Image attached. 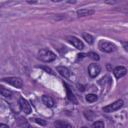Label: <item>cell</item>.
I'll return each instance as SVG.
<instances>
[{"label": "cell", "mask_w": 128, "mask_h": 128, "mask_svg": "<svg viewBox=\"0 0 128 128\" xmlns=\"http://www.w3.org/2000/svg\"><path fill=\"white\" fill-rule=\"evenodd\" d=\"M94 13L93 10H90V9H80L77 11V15L79 17H84V16H90Z\"/></svg>", "instance_id": "13"}, {"label": "cell", "mask_w": 128, "mask_h": 128, "mask_svg": "<svg viewBox=\"0 0 128 128\" xmlns=\"http://www.w3.org/2000/svg\"><path fill=\"white\" fill-rule=\"evenodd\" d=\"M0 128H9V127H8V125L2 123V124H0Z\"/></svg>", "instance_id": "21"}, {"label": "cell", "mask_w": 128, "mask_h": 128, "mask_svg": "<svg viewBox=\"0 0 128 128\" xmlns=\"http://www.w3.org/2000/svg\"><path fill=\"white\" fill-rule=\"evenodd\" d=\"M81 128H87V127H85V126H84V127H81Z\"/></svg>", "instance_id": "23"}, {"label": "cell", "mask_w": 128, "mask_h": 128, "mask_svg": "<svg viewBox=\"0 0 128 128\" xmlns=\"http://www.w3.org/2000/svg\"><path fill=\"white\" fill-rule=\"evenodd\" d=\"M83 38H84V40H86L87 43H89V44H92V43H93V37H92L90 34L84 33V34H83Z\"/></svg>", "instance_id": "16"}, {"label": "cell", "mask_w": 128, "mask_h": 128, "mask_svg": "<svg viewBox=\"0 0 128 128\" xmlns=\"http://www.w3.org/2000/svg\"><path fill=\"white\" fill-rule=\"evenodd\" d=\"M92 128H104V122L103 121H96L92 124Z\"/></svg>", "instance_id": "17"}, {"label": "cell", "mask_w": 128, "mask_h": 128, "mask_svg": "<svg viewBox=\"0 0 128 128\" xmlns=\"http://www.w3.org/2000/svg\"><path fill=\"white\" fill-rule=\"evenodd\" d=\"M123 47H124V49L128 52V42H124V43H123Z\"/></svg>", "instance_id": "20"}, {"label": "cell", "mask_w": 128, "mask_h": 128, "mask_svg": "<svg viewBox=\"0 0 128 128\" xmlns=\"http://www.w3.org/2000/svg\"><path fill=\"white\" fill-rule=\"evenodd\" d=\"M2 80L16 88H21L23 86V82L19 77H7V78H3Z\"/></svg>", "instance_id": "4"}, {"label": "cell", "mask_w": 128, "mask_h": 128, "mask_svg": "<svg viewBox=\"0 0 128 128\" xmlns=\"http://www.w3.org/2000/svg\"><path fill=\"white\" fill-rule=\"evenodd\" d=\"M34 121L36 122V123H38V124H40V125H46V122L44 121V120H42V119H38V118H35L34 119Z\"/></svg>", "instance_id": "19"}, {"label": "cell", "mask_w": 128, "mask_h": 128, "mask_svg": "<svg viewBox=\"0 0 128 128\" xmlns=\"http://www.w3.org/2000/svg\"><path fill=\"white\" fill-rule=\"evenodd\" d=\"M98 47H99V49H100L101 51L107 52V53L114 51L115 48H116L113 43H111V42H109V41H105V40H101V41L99 42V44H98Z\"/></svg>", "instance_id": "2"}, {"label": "cell", "mask_w": 128, "mask_h": 128, "mask_svg": "<svg viewBox=\"0 0 128 128\" xmlns=\"http://www.w3.org/2000/svg\"><path fill=\"white\" fill-rule=\"evenodd\" d=\"M87 55H88L91 59H93V60H99V55L96 54V53H94V52H89Z\"/></svg>", "instance_id": "18"}, {"label": "cell", "mask_w": 128, "mask_h": 128, "mask_svg": "<svg viewBox=\"0 0 128 128\" xmlns=\"http://www.w3.org/2000/svg\"><path fill=\"white\" fill-rule=\"evenodd\" d=\"M38 58H39L41 61L48 63V62H51V61L55 60L56 56H55V54H54L52 51H50V50L44 48V49H41V50L38 52Z\"/></svg>", "instance_id": "1"}, {"label": "cell", "mask_w": 128, "mask_h": 128, "mask_svg": "<svg viewBox=\"0 0 128 128\" xmlns=\"http://www.w3.org/2000/svg\"><path fill=\"white\" fill-rule=\"evenodd\" d=\"M54 126L56 128H72V125L70 123H68L67 121H63V120H57L54 122Z\"/></svg>", "instance_id": "11"}, {"label": "cell", "mask_w": 128, "mask_h": 128, "mask_svg": "<svg viewBox=\"0 0 128 128\" xmlns=\"http://www.w3.org/2000/svg\"><path fill=\"white\" fill-rule=\"evenodd\" d=\"M122 106H123V100H117V101L105 106L103 108V111L106 113H111V112H114V111L120 109Z\"/></svg>", "instance_id": "3"}, {"label": "cell", "mask_w": 128, "mask_h": 128, "mask_svg": "<svg viewBox=\"0 0 128 128\" xmlns=\"http://www.w3.org/2000/svg\"><path fill=\"white\" fill-rule=\"evenodd\" d=\"M42 101H43V103L47 106V107H53L54 106V100L50 97V96H47V95H44V96H42Z\"/></svg>", "instance_id": "12"}, {"label": "cell", "mask_w": 128, "mask_h": 128, "mask_svg": "<svg viewBox=\"0 0 128 128\" xmlns=\"http://www.w3.org/2000/svg\"><path fill=\"white\" fill-rule=\"evenodd\" d=\"M67 40L69 43H71L76 49H79V50H82L84 48V44L81 40H79L78 38H76L75 36H68L67 37Z\"/></svg>", "instance_id": "6"}, {"label": "cell", "mask_w": 128, "mask_h": 128, "mask_svg": "<svg viewBox=\"0 0 128 128\" xmlns=\"http://www.w3.org/2000/svg\"><path fill=\"white\" fill-rule=\"evenodd\" d=\"M19 106H20V109L25 113V114H30L32 112V108H31V105L29 104V102L23 98V97H20L19 98Z\"/></svg>", "instance_id": "5"}, {"label": "cell", "mask_w": 128, "mask_h": 128, "mask_svg": "<svg viewBox=\"0 0 128 128\" xmlns=\"http://www.w3.org/2000/svg\"><path fill=\"white\" fill-rule=\"evenodd\" d=\"M1 95L4 96V97H11L12 92L8 89H5L4 87H1Z\"/></svg>", "instance_id": "14"}, {"label": "cell", "mask_w": 128, "mask_h": 128, "mask_svg": "<svg viewBox=\"0 0 128 128\" xmlns=\"http://www.w3.org/2000/svg\"><path fill=\"white\" fill-rule=\"evenodd\" d=\"M85 98H86V101H88V102H95L98 99L97 95H95V94H88V95H86Z\"/></svg>", "instance_id": "15"}, {"label": "cell", "mask_w": 128, "mask_h": 128, "mask_svg": "<svg viewBox=\"0 0 128 128\" xmlns=\"http://www.w3.org/2000/svg\"><path fill=\"white\" fill-rule=\"evenodd\" d=\"M100 70H101L100 66H99L98 64H96V63H92V64H90V65L88 66V74H89L90 77H92V78L96 77V76L100 73Z\"/></svg>", "instance_id": "7"}, {"label": "cell", "mask_w": 128, "mask_h": 128, "mask_svg": "<svg viewBox=\"0 0 128 128\" xmlns=\"http://www.w3.org/2000/svg\"><path fill=\"white\" fill-rule=\"evenodd\" d=\"M56 69H57V71L60 73V75H62L64 78H69V77L71 76V72H70V70H69L67 67L58 66Z\"/></svg>", "instance_id": "9"}, {"label": "cell", "mask_w": 128, "mask_h": 128, "mask_svg": "<svg viewBox=\"0 0 128 128\" xmlns=\"http://www.w3.org/2000/svg\"><path fill=\"white\" fill-rule=\"evenodd\" d=\"M113 73H114V75H115V77H116L117 79H120V78H122L123 76L126 75L127 69H126L125 67H123V66H117V67L113 70Z\"/></svg>", "instance_id": "8"}, {"label": "cell", "mask_w": 128, "mask_h": 128, "mask_svg": "<svg viewBox=\"0 0 128 128\" xmlns=\"http://www.w3.org/2000/svg\"><path fill=\"white\" fill-rule=\"evenodd\" d=\"M27 128H34V127H31V126H27Z\"/></svg>", "instance_id": "22"}, {"label": "cell", "mask_w": 128, "mask_h": 128, "mask_svg": "<svg viewBox=\"0 0 128 128\" xmlns=\"http://www.w3.org/2000/svg\"><path fill=\"white\" fill-rule=\"evenodd\" d=\"M64 85H65V87H66V92H67V97H68V99L72 102V103H74V104H77L78 103V101H77V99H76V97L74 96V94H73V92L70 90V87L66 84V83H64Z\"/></svg>", "instance_id": "10"}]
</instances>
